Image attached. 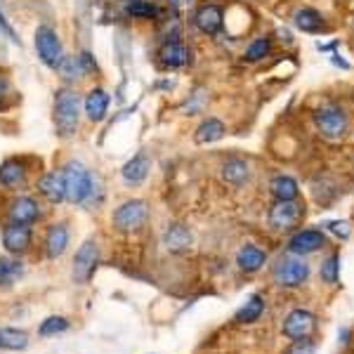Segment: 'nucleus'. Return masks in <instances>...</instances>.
Masks as SVG:
<instances>
[{
	"instance_id": "obj_1",
	"label": "nucleus",
	"mask_w": 354,
	"mask_h": 354,
	"mask_svg": "<svg viewBox=\"0 0 354 354\" xmlns=\"http://www.w3.org/2000/svg\"><path fill=\"white\" fill-rule=\"evenodd\" d=\"M62 180H64L66 203L71 205H93L95 194H100L97 177H93L81 161H68L62 168Z\"/></svg>"
},
{
	"instance_id": "obj_2",
	"label": "nucleus",
	"mask_w": 354,
	"mask_h": 354,
	"mask_svg": "<svg viewBox=\"0 0 354 354\" xmlns=\"http://www.w3.org/2000/svg\"><path fill=\"white\" fill-rule=\"evenodd\" d=\"M53 121H55V133L64 137V140L78 133V123H81V97H78L76 90L71 88L57 90Z\"/></svg>"
},
{
	"instance_id": "obj_3",
	"label": "nucleus",
	"mask_w": 354,
	"mask_h": 354,
	"mask_svg": "<svg viewBox=\"0 0 354 354\" xmlns=\"http://www.w3.org/2000/svg\"><path fill=\"white\" fill-rule=\"evenodd\" d=\"M149 220V203L145 198H128L111 213V227L118 234H135Z\"/></svg>"
},
{
	"instance_id": "obj_4",
	"label": "nucleus",
	"mask_w": 354,
	"mask_h": 354,
	"mask_svg": "<svg viewBox=\"0 0 354 354\" xmlns=\"http://www.w3.org/2000/svg\"><path fill=\"white\" fill-rule=\"evenodd\" d=\"M97 267H100V243L95 239H85L81 243V248L76 250L71 262V279L78 286H85V283L93 281Z\"/></svg>"
},
{
	"instance_id": "obj_5",
	"label": "nucleus",
	"mask_w": 354,
	"mask_h": 354,
	"mask_svg": "<svg viewBox=\"0 0 354 354\" xmlns=\"http://www.w3.org/2000/svg\"><path fill=\"white\" fill-rule=\"evenodd\" d=\"M272 279L279 288H298L310 279V265L302 258H283L274 265Z\"/></svg>"
},
{
	"instance_id": "obj_6",
	"label": "nucleus",
	"mask_w": 354,
	"mask_h": 354,
	"mask_svg": "<svg viewBox=\"0 0 354 354\" xmlns=\"http://www.w3.org/2000/svg\"><path fill=\"white\" fill-rule=\"evenodd\" d=\"M36 55H38V59H41L48 68H53V71L59 68L62 59L66 57L64 48H62L59 36H57V31L53 26H38V31H36Z\"/></svg>"
},
{
	"instance_id": "obj_7",
	"label": "nucleus",
	"mask_w": 354,
	"mask_h": 354,
	"mask_svg": "<svg viewBox=\"0 0 354 354\" xmlns=\"http://www.w3.org/2000/svg\"><path fill=\"white\" fill-rule=\"evenodd\" d=\"M302 218H305V208L298 203V198H295V201H277L270 208V215H267L270 227L277 232L295 230L302 222Z\"/></svg>"
},
{
	"instance_id": "obj_8",
	"label": "nucleus",
	"mask_w": 354,
	"mask_h": 354,
	"mask_svg": "<svg viewBox=\"0 0 354 354\" xmlns=\"http://www.w3.org/2000/svg\"><path fill=\"white\" fill-rule=\"evenodd\" d=\"M0 239H3V248L8 250V255L21 258V255H26L33 245V230L28 225L5 222L3 232H0Z\"/></svg>"
},
{
	"instance_id": "obj_9",
	"label": "nucleus",
	"mask_w": 354,
	"mask_h": 354,
	"mask_svg": "<svg viewBox=\"0 0 354 354\" xmlns=\"http://www.w3.org/2000/svg\"><path fill=\"white\" fill-rule=\"evenodd\" d=\"M314 123H317V130L322 133V137L335 142L340 140L342 135L347 133V113L338 109V106H324L314 113Z\"/></svg>"
},
{
	"instance_id": "obj_10",
	"label": "nucleus",
	"mask_w": 354,
	"mask_h": 354,
	"mask_svg": "<svg viewBox=\"0 0 354 354\" xmlns=\"http://www.w3.org/2000/svg\"><path fill=\"white\" fill-rule=\"evenodd\" d=\"M41 218L43 208L33 196H15L8 205V222H15V225L33 227L36 222H41Z\"/></svg>"
},
{
	"instance_id": "obj_11",
	"label": "nucleus",
	"mask_w": 354,
	"mask_h": 354,
	"mask_svg": "<svg viewBox=\"0 0 354 354\" xmlns=\"http://www.w3.org/2000/svg\"><path fill=\"white\" fill-rule=\"evenodd\" d=\"M68 243H71V232H68L66 222H55V225L48 227L43 239V250L48 260H59L64 258V253L68 250Z\"/></svg>"
},
{
	"instance_id": "obj_12",
	"label": "nucleus",
	"mask_w": 354,
	"mask_h": 354,
	"mask_svg": "<svg viewBox=\"0 0 354 354\" xmlns=\"http://www.w3.org/2000/svg\"><path fill=\"white\" fill-rule=\"evenodd\" d=\"M317 328V317L307 310H293L288 312V317L283 319V335L290 340H300V338H310Z\"/></svg>"
},
{
	"instance_id": "obj_13",
	"label": "nucleus",
	"mask_w": 354,
	"mask_h": 354,
	"mask_svg": "<svg viewBox=\"0 0 354 354\" xmlns=\"http://www.w3.org/2000/svg\"><path fill=\"white\" fill-rule=\"evenodd\" d=\"M149 173H151V158L145 151H140L121 168V180L128 187H140L147 182Z\"/></svg>"
},
{
	"instance_id": "obj_14",
	"label": "nucleus",
	"mask_w": 354,
	"mask_h": 354,
	"mask_svg": "<svg viewBox=\"0 0 354 354\" xmlns=\"http://www.w3.org/2000/svg\"><path fill=\"white\" fill-rule=\"evenodd\" d=\"M324 243H326V236H324V232L319 230H302L298 232L295 236H290L288 241V253L293 255H310V253H317L319 248H324Z\"/></svg>"
},
{
	"instance_id": "obj_15",
	"label": "nucleus",
	"mask_w": 354,
	"mask_h": 354,
	"mask_svg": "<svg viewBox=\"0 0 354 354\" xmlns=\"http://www.w3.org/2000/svg\"><path fill=\"white\" fill-rule=\"evenodd\" d=\"M194 243V236L189 232V227L180 225V222H173V225L165 227L163 232V245L170 250V253H187Z\"/></svg>"
},
{
	"instance_id": "obj_16",
	"label": "nucleus",
	"mask_w": 354,
	"mask_h": 354,
	"mask_svg": "<svg viewBox=\"0 0 354 354\" xmlns=\"http://www.w3.org/2000/svg\"><path fill=\"white\" fill-rule=\"evenodd\" d=\"M194 24H196L198 31L205 33V36H215L222 28V24H225L222 8H218V5H201L196 17H194Z\"/></svg>"
},
{
	"instance_id": "obj_17",
	"label": "nucleus",
	"mask_w": 354,
	"mask_h": 354,
	"mask_svg": "<svg viewBox=\"0 0 354 354\" xmlns=\"http://www.w3.org/2000/svg\"><path fill=\"white\" fill-rule=\"evenodd\" d=\"M83 111L88 116L90 123H100L106 118V111H109V95L106 90L102 88H93L88 95H85V102H83Z\"/></svg>"
},
{
	"instance_id": "obj_18",
	"label": "nucleus",
	"mask_w": 354,
	"mask_h": 354,
	"mask_svg": "<svg viewBox=\"0 0 354 354\" xmlns=\"http://www.w3.org/2000/svg\"><path fill=\"white\" fill-rule=\"evenodd\" d=\"M26 175L28 170L17 158H8L5 163H0V187H5V189H21L26 185Z\"/></svg>"
},
{
	"instance_id": "obj_19",
	"label": "nucleus",
	"mask_w": 354,
	"mask_h": 354,
	"mask_svg": "<svg viewBox=\"0 0 354 354\" xmlns=\"http://www.w3.org/2000/svg\"><path fill=\"white\" fill-rule=\"evenodd\" d=\"M38 194L45 198L48 203L59 205L66 201V192H64V180H62V173H45L41 180H38Z\"/></svg>"
},
{
	"instance_id": "obj_20",
	"label": "nucleus",
	"mask_w": 354,
	"mask_h": 354,
	"mask_svg": "<svg viewBox=\"0 0 354 354\" xmlns=\"http://www.w3.org/2000/svg\"><path fill=\"white\" fill-rule=\"evenodd\" d=\"M265 262H267V253L262 248H258V245H253V243L241 245V248H239V253H236L239 270L245 272V274L260 272L262 267H265Z\"/></svg>"
},
{
	"instance_id": "obj_21",
	"label": "nucleus",
	"mask_w": 354,
	"mask_h": 354,
	"mask_svg": "<svg viewBox=\"0 0 354 354\" xmlns=\"http://www.w3.org/2000/svg\"><path fill=\"white\" fill-rule=\"evenodd\" d=\"M262 314H265V298L255 293V295H250L241 307H239L236 314H234V322L241 324V326H248V324L260 322Z\"/></svg>"
},
{
	"instance_id": "obj_22",
	"label": "nucleus",
	"mask_w": 354,
	"mask_h": 354,
	"mask_svg": "<svg viewBox=\"0 0 354 354\" xmlns=\"http://www.w3.org/2000/svg\"><path fill=\"white\" fill-rule=\"evenodd\" d=\"M222 180L232 187H243L250 177V165L243 158H230V161L222 163Z\"/></svg>"
},
{
	"instance_id": "obj_23",
	"label": "nucleus",
	"mask_w": 354,
	"mask_h": 354,
	"mask_svg": "<svg viewBox=\"0 0 354 354\" xmlns=\"http://www.w3.org/2000/svg\"><path fill=\"white\" fill-rule=\"evenodd\" d=\"M158 57H161V64L165 68H182L187 62H189V50H187L180 41H168L161 48Z\"/></svg>"
},
{
	"instance_id": "obj_24",
	"label": "nucleus",
	"mask_w": 354,
	"mask_h": 354,
	"mask_svg": "<svg viewBox=\"0 0 354 354\" xmlns=\"http://www.w3.org/2000/svg\"><path fill=\"white\" fill-rule=\"evenodd\" d=\"M24 277V262L15 255L0 258V288H12Z\"/></svg>"
},
{
	"instance_id": "obj_25",
	"label": "nucleus",
	"mask_w": 354,
	"mask_h": 354,
	"mask_svg": "<svg viewBox=\"0 0 354 354\" xmlns=\"http://www.w3.org/2000/svg\"><path fill=\"white\" fill-rule=\"evenodd\" d=\"M28 333L24 328H15V326H3L0 328V350L8 352H24L28 347Z\"/></svg>"
},
{
	"instance_id": "obj_26",
	"label": "nucleus",
	"mask_w": 354,
	"mask_h": 354,
	"mask_svg": "<svg viewBox=\"0 0 354 354\" xmlns=\"http://www.w3.org/2000/svg\"><path fill=\"white\" fill-rule=\"evenodd\" d=\"M270 189H272V196L277 198V201H295V198H298V194H300L298 182H295L293 177H288V175H277V177H274Z\"/></svg>"
},
{
	"instance_id": "obj_27",
	"label": "nucleus",
	"mask_w": 354,
	"mask_h": 354,
	"mask_svg": "<svg viewBox=\"0 0 354 354\" xmlns=\"http://www.w3.org/2000/svg\"><path fill=\"white\" fill-rule=\"evenodd\" d=\"M225 133H227V128H225V123H222L220 118H208V121H203L196 128L194 140H196V145H213V142L222 140Z\"/></svg>"
},
{
	"instance_id": "obj_28",
	"label": "nucleus",
	"mask_w": 354,
	"mask_h": 354,
	"mask_svg": "<svg viewBox=\"0 0 354 354\" xmlns=\"http://www.w3.org/2000/svg\"><path fill=\"white\" fill-rule=\"evenodd\" d=\"M71 328V322L62 314H53V317L43 319L41 326H38V338H57V335H64Z\"/></svg>"
},
{
	"instance_id": "obj_29",
	"label": "nucleus",
	"mask_w": 354,
	"mask_h": 354,
	"mask_svg": "<svg viewBox=\"0 0 354 354\" xmlns=\"http://www.w3.org/2000/svg\"><path fill=\"white\" fill-rule=\"evenodd\" d=\"M295 26L300 28V31H305V33H317L319 28L324 26V19H322V15L317 12V10H310V8H305V10H298L295 12Z\"/></svg>"
},
{
	"instance_id": "obj_30",
	"label": "nucleus",
	"mask_w": 354,
	"mask_h": 354,
	"mask_svg": "<svg viewBox=\"0 0 354 354\" xmlns=\"http://www.w3.org/2000/svg\"><path fill=\"white\" fill-rule=\"evenodd\" d=\"M125 15L133 17V19H153V17H158V8L153 3H147V0H130L125 5Z\"/></svg>"
},
{
	"instance_id": "obj_31",
	"label": "nucleus",
	"mask_w": 354,
	"mask_h": 354,
	"mask_svg": "<svg viewBox=\"0 0 354 354\" xmlns=\"http://www.w3.org/2000/svg\"><path fill=\"white\" fill-rule=\"evenodd\" d=\"M319 274H322V281L328 283V286H335L340 279V255H328L326 260L322 262V270H319Z\"/></svg>"
},
{
	"instance_id": "obj_32",
	"label": "nucleus",
	"mask_w": 354,
	"mask_h": 354,
	"mask_svg": "<svg viewBox=\"0 0 354 354\" xmlns=\"http://www.w3.org/2000/svg\"><path fill=\"white\" fill-rule=\"evenodd\" d=\"M57 71L62 73V78H64L66 83L81 81L83 73H85V71H83V66H81V62H78V57H64Z\"/></svg>"
},
{
	"instance_id": "obj_33",
	"label": "nucleus",
	"mask_w": 354,
	"mask_h": 354,
	"mask_svg": "<svg viewBox=\"0 0 354 354\" xmlns=\"http://www.w3.org/2000/svg\"><path fill=\"white\" fill-rule=\"evenodd\" d=\"M272 53V41L270 38H260V41L250 43L245 50V62H260Z\"/></svg>"
},
{
	"instance_id": "obj_34",
	"label": "nucleus",
	"mask_w": 354,
	"mask_h": 354,
	"mask_svg": "<svg viewBox=\"0 0 354 354\" xmlns=\"http://www.w3.org/2000/svg\"><path fill=\"white\" fill-rule=\"evenodd\" d=\"M286 354H317V345H314V340L310 338H300V340L290 342Z\"/></svg>"
},
{
	"instance_id": "obj_35",
	"label": "nucleus",
	"mask_w": 354,
	"mask_h": 354,
	"mask_svg": "<svg viewBox=\"0 0 354 354\" xmlns=\"http://www.w3.org/2000/svg\"><path fill=\"white\" fill-rule=\"evenodd\" d=\"M326 227L335 234V236H340V239H347V236H350V230H347L345 222H328Z\"/></svg>"
},
{
	"instance_id": "obj_36",
	"label": "nucleus",
	"mask_w": 354,
	"mask_h": 354,
	"mask_svg": "<svg viewBox=\"0 0 354 354\" xmlns=\"http://www.w3.org/2000/svg\"><path fill=\"white\" fill-rule=\"evenodd\" d=\"M78 62H81V66H83L85 73L95 71V62H93V55H90V53H83L81 57H78Z\"/></svg>"
},
{
	"instance_id": "obj_37",
	"label": "nucleus",
	"mask_w": 354,
	"mask_h": 354,
	"mask_svg": "<svg viewBox=\"0 0 354 354\" xmlns=\"http://www.w3.org/2000/svg\"><path fill=\"white\" fill-rule=\"evenodd\" d=\"M168 3H170V8H175V10H185L192 5V0H168Z\"/></svg>"
},
{
	"instance_id": "obj_38",
	"label": "nucleus",
	"mask_w": 354,
	"mask_h": 354,
	"mask_svg": "<svg viewBox=\"0 0 354 354\" xmlns=\"http://www.w3.org/2000/svg\"><path fill=\"white\" fill-rule=\"evenodd\" d=\"M8 93H10V83L5 81V78H0V104H3V100L8 97Z\"/></svg>"
},
{
	"instance_id": "obj_39",
	"label": "nucleus",
	"mask_w": 354,
	"mask_h": 354,
	"mask_svg": "<svg viewBox=\"0 0 354 354\" xmlns=\"http://www.w3.org/2000/svg\"><path fill=\"white\" fill-rule=\"evenodd\" d=\"M333 64H338V66H342V68H350V64H347V62H342L338 55H333Z\"/></svg>"
},
{
	"instance_id": "obj_40",
	"label": "nucleus",
	"mask_w": 354,
	"mask_h": 354,
	"mask_svg": "<svg viewBox=\"0 0 354 354\" xmlns=\"http://www.w3.org/2000/svg\"><path fill=\"white\" fill-rule=\"evenodd\" d=\"M0 31H8V33H10V26L5 24V17H3V12H0Z\"/></svg>"
},
{
	"instance_id": "obj_41",
	"label": "nucleus",
	"mask_w": 354,
	"mask_h": 354,
	"mask_svg": "<svg viewBox=\"0 0 354 354\" xmlns=\"http://www.w3.org/2000/svg\"><path fill=\"white\" fill-rule=\"evenodd\" d=\"M279 36H281L283 43H290V33L288 31H279Z\"/></svg>"
}]
</instances>
